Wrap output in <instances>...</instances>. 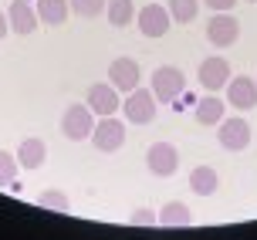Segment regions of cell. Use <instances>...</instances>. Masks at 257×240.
<instances>
[{"label":"cell","instance_id":"1","mask_svg":"<svg viewBox=\"0 0 257 240\" xmlns=\"http://www.w3.org/2000/svg\"><path fill=\"white\" fill-rule=\"evenodd\" d=\"M153 95L159 105H176L180 95H186V75L176 64H163L153 71Z\"/></svg>","mask_w":257,"mask_h":240},{"label":"cell","instance_id":"2","mask_svg":"<svg viewBox=\"0 0 257 240\" xmlns=\"http://www.w3.org/2000/svg\"><path fill=\"white\" fill-rule=\"evenodd\" d=\"M91 129H95V112L88 108V101H75V105L64 108V115H61L64 139L85 142V139H91Z\"/></svg>","mask_w":257,"mask_h":240},{"label":"cell","instance_id":"3","mask_svg":"<svg viewBox=\"0 0 257 240\" xmlns=\"http://www.w3.org/2000/svg\"><path fill=\"white\" fill-rule=\"evenodd\" d=\"M156 95H153V88H132L125 95V101H122V115L128 118V126H149L156 118Z\"/></svg>","mask_w":257,"mask_h":240},{"label":"cell","instance_id":"4","mask_svg":"<svg viewBox=\"0 0 257 240\" xmlns=\"http://www.w3.org/2000/svg\"><path fill=\"white\" fill-rule=\"evenodd\" d=\"M91 146L98 152H118L125 146V122L115 115H98V122L91 129Z\"/></svg>","mask_w":257,"mask_h":240},{"label":"cell","instance_id":"5","mask_svg":"<svg viewBox=\"0 0 257 240\" xmlns=\"http://www.w3.org/2000/svg\"><path fill=\"white\" fill-rule=\"evenodd\" d=\"M136 24H139L142 38L159 41V38H166V34H169L173 17H169V7H163V4H146V7L136 14Z\"/></svg>","mask_w":257,"mask_h":240},{"label":"cell","instance_id":"6","mask_svg":"<svg viewBox=\"0 0 257 240\" xmlns=\"http://www.w3.org/2000/svg\"><path fill=\"white\" fill-rule=\"evenodd\" d=\"M237 38H240V21L233 17L230 11H217L213 17H210V24H206V41L213 44V48H230V44H237Z\"/></svg>","mask_w":257,"mask_h":240},{"label":"cell","instance_id":"7","mask_svg":"<svg viewBox=\"0 0 257 240\" xmlns=\"http://www.w3.org/2000/svg\"><path fill=\"white\" fill-rule=\"evenodd\" d=\"M146 166H149L153 176L169 179L180 169V149H176L173 142H153V146L146 149Z\"/></svg>","mask_w":257,"mask_h":240},{"label":"cell","instance_id":"8","mask_svg":"<svg viewBox=\"0 0 257 240\" xmlns=\"http://www.w3.org/2000/svg\"><path fill=\"white\" fill-rule=\"evenodd\" d=\"M217 139L227 152H244L250 146V122L240 118V115H233V118L223 115L220 126H217Z\"/></svg>","mask_w":257,"mask_h":240},{"label":"cell","instance_id":"9","mask_svg":"<svg viewBox=\"0 0 257 240\" xmlns=\"http://www.w3.org/2000/svg\"><path fill=\"white\" fill-rule=\"evenodd\" d=\"M88 108L95 115H115L122 112V91L112 85V81H95V85H88Z\"/></svg>","mask_w":257,"mask_h":240},{"label":"cell","instance_id":"10","mask_svg":"<svg viewBox=\"0 0 257 240\" xmlns=\"http://www.w3.org/2000/svg\"><path fill=\"white\" fill-rule=\"evenodd\" d=\"M108 81L115 85L118 91H132V88H139V81H142V68L136 58H128V54H118L115 61L108 64Z\"/></svg>","mask_w":257,"mask_h":240},{"label":"cell","instance_id":"11","mask_svg":"<svg viewBox=\"0 0 257 240\" xmlns=\"http://www.w3.org/2000/svg\"><path fill=\"white\" fill-rule=\"evenodd\" d=\"M227 108H237V112L257 108V81L254 78L237 75L227 81Z\"/></svg>","mask_w":257,"mask_h":240},{"label":"cell","instance_id":"12","mask_svg":"<svg viewBox=\"0 0 257 240\" xmlns=\"http://www.w3.org/2000/svg\"><path fill=\"white\" fill-rule=\"evenodd\" d=\"M196 81H200V88L203 91H220L227 88V81H230V64L227 58H203L200 61V71H196Z\"/></svg>","mask_w":257,"mask_h":240},{"label":"cell","instance_id":"13","mask_svg":"<svg viewBox=\"0 0 257 240\" xmlns=\"http://www.w3.org/2000/svg\"><path fill=\"white\" fill-rule=\"evenodd\" d=\"M7 21H11V31H14V34H21V38H24V34H34L38 24H41L34 4H24V0H17V4L7 7Z\"/></svg>","mask_w":257,"mask_h":240},{"label":"cell","instance_id":"14","mask_svg":"<svg viewBox=\"0 0 257 240\" xmlns=\"http://www.w3.org/2000/svg\"><path fill=\"white\" fill-rule=\"evenodd\" d=\"M44 159H48V146H44V139H38V136L21 139V146H17V163H21V169H41Z\"/></svg>","mask_w":257,"mask_h":240},{"label":"cell","instance_id":"15","mask_svg":"<svg viewBox=\"0 0 257 240\" xmlns=\"http://www.w3.org/2000/svg\"><path fill=\"white\" fill-rule=\"evenodd\" d=\"M223 112H227V98H217V91H206L203 98L196 101V108H193L200 126H220Z\"/></svg>","mask_w":257,"mask_h":240},{"label":"cell","instance_id":"16","mask_svg":"<svg viewBox=\"0 0 257 240\" xmlns=\"http://www.w3.org/2000/svg\"><path fill=\"white\" fill-rule=\"evenodd\" d=\"M34 11H38L41 24L61 27L64 21H68V14H71V4H68V0H34Z\"/></svg>","mask_w":257,"mask_h":240},{"label":"cell","instance_id":"17","mask_svg":"<svg viewBox=\"0 0 257 240\" xmlns=\"http://www.w3.org/2000/svg\"><path fill=\"white\" fill-rule=\"evenodd\" d=\"M220 186V176L213 166H193L190 169V190L196 196H210V193H217Z\"/></svg>","mask_w":257,"mask_h":240},{"label":"cell","instance_id":"18","mask_svg":"<svg viewBox=\"0 0 257 240\" xmlns=\"http://www.w3.org/2000/svg\"><path fill=\"white\" fill-rule=\"evenodd\" d=\"M105 21L112 27H128L136 21V7L132 0H105Z\"/></svg>","mask_w":257,"mask_h":240},{"label":"cell","instance_id":"19","mask_svg":"<svg viewBox=\"0 0 257 240\" xmlns=\"http://www.w3.org/2000/svg\"><path fill=\"white\" fill-rule=\"evenodd\" d=\"M159 223H163V227H190L193 213H190V206H186V203L173 200V203H166V206L159 210Z\"/></svg>","mask_w":257,"mask_h":240},{"label":"cell","instance_id":"20","mask_svg":"<svg viewBox=\"0 0 257 240\" xmlns=\"http://www.w3.org/2000/svg\"><path fill=\"white\" fill-rule=\"evenodd\" d=\"M17 169H21V163H17V152L0 149V190H11L14 183H17Z\"/></svg>","mask_w":257,"mask_h":240},{"label":"cell","instance_id":"21","mask_svg":"<svg viewBox=\"0 0 257 240\" xmlns=\"http://www.w3.org/2000/svg\"><path fill=\"white\" fill-rule=\"evenodd\" d=\"M200 14V0H169V17L176 24H190Z\"/></svg>","mask_w":257,"mask_h":240},{"label":"cell","instance_id":"22","mask_svg":"<svg viewBox=\"0 0 257 240\" xmlns=\"http://www.w3.org/2000/svg\"><path fill=\"white\" fill-rule=\"evenodd\" d=\"M38 206H44V210H54V213H71V200H68L61 190H44V193L38 196Z\"/></svg>","mask_w":257,"mask_h":240},{"label":"cell","instance_id":"23","mask_svg":"<svg viewBox=\"0 0 257 240\" xmlns=\"http://www.w3.org/2000/svg\"><path fill=\"white\" fill-rule=\"evenodd\" d=\"M71 4V11H75V17H102L105 11V0H68Z\"/></svg>","mask_w":257,"mask_h":240},{"label":"cell","instance_id":"24","mask_svg":"<svg viewBox=\"0 0 257 240\" xmlns=\"http://www.w3.org/2000/svg\"><path fill=\"white\" fill-rule=\"evenodd\" d=\"M128 223H136V227H153V223H159V213L149 210V206H139L136 213L128 216Z\"/></svg>","mask_w":257,"mask_h":240},{"label":"cell","instance_id":"25","mask_svg":"<svg viewBox=\"0 0 257 240\" xmlns=\"http://www.w3.org/2000/svg\"><path fill=\"white\" fill-rule=\"evenodd\" d=\"M203 4L210 7V11H233L237 0H203Z\"/></svg>","mask_w":257,"mask_h":240},{"label":"cell","instance_id":"26","mask_svg":"<svg viewBox=\"0 0 257 240\" xmlns=\"http://www.w3.org/2000/svg\"><path fill=\"white\" fill-rule=\"evenodd\" d=\"M7 34H11V21H7V14L0 11V41L7 38Z\"/></svg>","mask_w":257,"mask_h":240},{"label":"cell","instance_id":"27","mask_svg":"<svg viewBox=\"0 0 257 240\" xmlns=\"http://www.w3.org/2000/svg\"><path fill=\"white\" fill-rule=\"evenodd\" d=\"M250 4H257V0H250Z\"/></svg>","mask_w":257,"mask_h":240}]
</instances>
